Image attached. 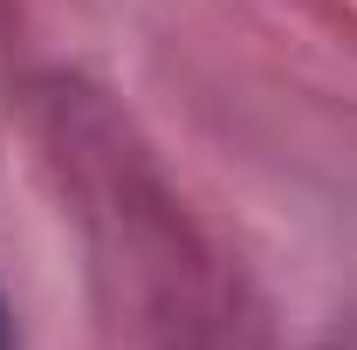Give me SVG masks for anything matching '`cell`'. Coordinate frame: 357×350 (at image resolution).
Wrapping results in <instances>:
<instances>
[{
    "label": "cell",
    "instance_id": "6da1fadb",
    "mask_svg": "<svg viewBox=\"0 0 357 350\" xmlns=\"http://www.w3.org/2000/svg\"><path fill=\"white\" fill-rule=\"evenodd\" d=\"M0 350H7V303H0Z\"/></svg>",
    "mask_w": 357,
    "mask_h": 350
}]
</instances>
